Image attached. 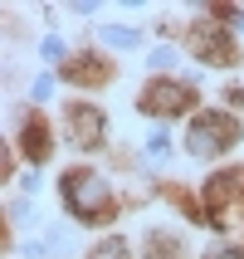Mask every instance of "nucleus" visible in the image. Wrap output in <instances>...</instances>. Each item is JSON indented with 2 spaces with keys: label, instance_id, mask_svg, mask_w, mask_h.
<instances>
[{
  "label": "nucleus",
  "instance_id": "1",
  "mask_svg": "<svg viewBox=\"0 0 244 259\" xmlns=\"http://www.w3.org/2000/svg\"><path fill=\"white\" fill-rule=\"evenodd\" d=\"M59 191H64V205H69L83 225L113 220V191H108V181H103L98 171H69Z\"/></svg>",
  "mask_w": 244,
  "mask_h": 259
},
{
  "label": "nucleus",
  "instance_id": "2",
  "mask_svg": "<svg viewBox=\"0 0 244 259\" xmlns=\"http://www.w3.org/2000/svg\"><path fill=\"white\" fill-rule=\"evenodd\" d=\"M239 142V122L230 113H201L190 117V132H186V152L190 157H220Z\"/></svg>",
  "mask_w": 244,
  "mask_h": 259
},
{
  "label": "nucleus",
  "instance_id": "3",
  "mask_svg": "<svg viewBox=\"0 0 244 259\" xmlns=\"http://www.w3.org/2000/svg\"><path fill=\"white\" fill-rule=\"evenodd\" d=\"M190 93L186 83H176V78H152L142 88V113H157V117H171V113H186L190 108Z\"/></svg>",
  "mask_w": 244,
  "mask_h": 259
},
{
  "label": "nucleus",
  "instance_id": "4",
  "mask_svg": "<svg viewBox=\"0 0 244 259\" xmlns=\"http://www.w3.org/2000/svg\"><path fill=\"white\" fill-rule=\"evenodd\" d=\"M190 49L205 59V64H234V44L220 25H196L190 29Z\"/></svg>",
  "mask_w": 244,
  "mask_h": 259
},
{
  "label": "nucleus",
  "instance_id": "5",
  "mask_svg": "<svg viewBox=\"0 0 244 259\" xmlns=\"http://www.w3.org/2000/svg\"><path fill=\"white\" fill-rule=\"evenodd\" d=\"M69 132H73V142L78 147H93L103 142V132H108V117L98 113V108H88V103H78V108H69Z\"/></svg>",
  "mask_w": 244,
  "mask_h": 259
},
{
  "label": "nucleus",
  "instance_id": "6",
  "mask_svg": "<svg viewBox=\"0 0 244 259\" xmlns=\"http://www.w3.org/2000/svg\"><path fill=\"white\" fill-rule=\"evenodd\" d=\"M108 73H113V64L98 59V54H78V59L64 64V78H73V83H103Z\"/></svg>",
  "mask_w": 244,
  "mask_h": 259
},
{
  "label": "nucleus",
  "instance_id": "7",
  "mask_svg": "<svg viewBox=\"0 0 244 259\" xmlns=\"http://www.w3.org/2000/svg\"><path fill=\"white\" fill-rule=\"evenodd\" d=\"M20 147H25V157L29 161H44L49 152H54V142H49V127H44L39 117H29L25 132H20Z\"/></svg>",
  "mask_w": 244,
  "mask_h": 259
},
{
  "label": "nucleus",
  "instance_id": "8",
  "mask_svg": "<svg viewBox=\"0 0 244 259\" xmlns=\"http://www.w3.org/2000/svg\"><path fill=\"white\" fill-rule=\"evenodd\" d=\"M239 191H244V171H220V176H210V186H205V201L220 210V205L234 201Z\"/></svg>",
  "mask_w": 244,
  "mask_h": 259
},
{
  "label": "nucleus",
  "instance_id": "9",
  "mask_svg": "<svg viewBox=\"0 0 244 259\" xmlns=\"http://www.w3.org/2000/svg\"><path fill=\"white\" fill-rule=\"evenodd\" d=\"M147 259H181V235L152 230V235H147Z\"/></svg>",
  "mask_w": 244,
  "mask_h": 259
},
{
  "label": "nucleus",
  "instance_id": "10",
  "mask_svg": "<svg viewBox=\"0 0 244 259\" xmlns=\"http://www.w3.org/2000/svg\"><path fill=\"white\" fill-rule=\"evenodd\" d=\"M103 39L113 44V49H137V44H142V34H137V29H127V25H108V29H103Z\"/></svg>",
  "mask_w": 244,
  "mask_h": 259
},
{
  "label": "nucleus",
  "instance_id": "11",
  "mask_svg": "<svg viewBox=\"0 0 244 259\" xmlns=\"http://www.w3.org/2000/svg\"><path fill=\"white\" fill-rule=\"evenodd\" d=\"M93 259H127V245H122V240L113 235V240H103V245L93 249Z\"/></svg>",
  "mask_w": 244,
  "mask_h": 259
},
{
  "label": "nucleus",
  "instance_id": "12",
  "mask_svg": "<svg viewBox=\"0 0 244 259\" xmlns=\"http://www.w3.org/2000/svg\"><path fill=\"white\" fill-rule=\"evenodd\" d=\"M39 54L49 59V64H59V59H64V39H54V34H49V39L39 44Z\"/></svg>",
  "mask_w": 244,
  "mask_h": 259
},
{
  "label": "nucleus",
  "instance_id": "13",
  "mask_svg": "<svg viewBox=\"0 0 244 259\" xmlns=\"http://www.w3.org/2000/svg\"><path fill=\"white\" fill-rule=\"evenodd\" d=\"M166 152H171L166 137H152V142H147V157H152V161H166Z\"/></svg>",
  "mask_w": 244,
  "mask_h": 259
},
{
  "label": "nucleus",
  "instance_id": "14",
  "mask_svg": "<svg viewBox=\"0 0 244 259\" xmlns=\"http://www.w3.org/2000/svg\"><path fill=\"white\" fill-rule=\"evenodd\" d=\"M152 64H157V69H166V64H176V49H166V44H161V49H152Z\"/></svg>",
  "mask_w": 244,
  "mask_h": 259
},
{
  "label": "nucleus",
  "instance_id": "15",
  "mask_svg": "<svg viewBox=\"0 0 244 259\" xmlns=\"http://www.w3.org/2000/svg\"><path fill=\"white\" fill-rule=\"evenodd\" d=\"M49 249L64 254V249H69V230H49Z\"/></svg>",
  "mask_w": 244,
  "mask_h": 259
},
{
  "label": "nucleus",
  "instance_id": "16",
  "mask_svg": "<svg viewBox=\"0 0 244 259\" xmlns=\"http://www.w3.org/2000/svg\"><path fill=\"white\" fill-rule=\"evenodd\" d=\"M10 220H15V225H25V220H29V201H15L10 205Z\"/></svg>",
  "mask_w": 244,
  "mask_h": 259
},
{
  "label": "nucleus",
  "instance_id": "17",
  "mask_svg": "<svg viewBox=\"0 0 244 259\" xmlns=\"http://www.w3.org/2000/svg\"><path fill=\"white\" fill-rule=\"evenodd\" d=\"M49 93H54V78H49V73H44V78H34V98H49Z\"/></svg>",
  "mask_w": 244,
  "mask_h": 259
},
{
  "label": "nucleus",
  "instance_id": "18",
  "mask_svg": "<svg viewBox=\"0 0 244 259\" xmlns=\"http://www.w3.org/2000/svg\"><path fill=\"white\" fill-rule=\"evenodd\" d=\"M210 259H244V254H239V249H215Z\"/></svg>",
  "mask_w": 244,
  "mask_h": 259
},
{
  "label": "nucleus",
  "instance_id": "19",
  "mask_svg": "<svg viewBox=\"0 0 244 259\" xmlns=\"http://www.w3.org/2000/svg\"><path fill=\"white\" fill-rule=\"evenodd\" d=\"M230 20L239 25V34H244V10H230Z\"/></svg>",
  "mask_w": 244,
  "mask_h": 259
},
{
  "label": "nucleus",
  "instance_id": "20",
  "mask_svg": "<svg viewBox=\"0 0 244 259\" xmlns=\"http://www.w3.org/2000/svg\"><path fill=\"white\" fill-rule=\"evenodd\" d=\"M225 98H234V103H244V88H234V93H225Z\"/></svg>",
  "mask_w": 244,
  "mask_h": 259
}]
</instances>
